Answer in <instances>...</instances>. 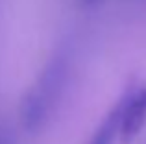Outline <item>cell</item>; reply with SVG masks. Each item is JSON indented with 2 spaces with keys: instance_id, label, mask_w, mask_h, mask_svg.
<instances>
[{
  "instance_id": "obj_5",
  "label": "cell",
  "mask_w": 146,
  "mask_h": 144,
  "mask_svg": "<svg viewBox=\"0 0 146 144\" xmlns=\"http://www.w3.org/2000/svg\"><path fill=\"white\" fill-rule=\"evenodd\" d=\"M85 2H89V4H93V2H96V0H85Z\"/></svg>"
},
{
  "instance_id": "obj_2",
  "label": "cell",
  "mask_w": 146,
  "mask_h": 144,
  "mask_svg": "<svg viewBox=\"0 0 146 144\" xmlns=\"http://www.w3.org/2000/svg\"><path fill=\"white\" fill-rule=\"evenodd\" d=\"M146 120V87L129 92L124 98V109L120 118V139L124 144L131 142L143 129Z\"/></svg>"
},
{
  "instance_id": "obj_3",
  "label": "cell",
  "mask_w": 146,
  "mask_h": 144,
  "mask_svg": "<svg viewBox=\"0 0 146 144\" xmlns=\"http://www.w3.org/2000/svg\"><path fill=\"white\" fill-rule=\"evenodd\" d=\"M126 98V96H124ZM124 98L117 104V107L106 116L102 124L98 126V129L94 131V135L91 137L89 144H113L117 133L120 131V118H122V109H124Z\"/></svg>"
},
{
  "instance_id": "obj_4",
  "label": "cell",
  "mask_w": 146,
  "mask_h": 144,
  "mask_svg": "<svg viewBox=\"0 0 146 144\" xmlns=\"http://www.w3.org/2000/svg\"><path fill=\"white\" fill-rule=\"evenodd\" d=\"M13 141V133H9L6 127H0V144H15Z\"/></svg>"
},
{
  "instance_id": "obj_1",
  "label": "cell",
  "mask_w": 146,
  "mask_h": 144,
  "mask_svg": "<svg viewBox=\"0 0 146 144\" xmlns=\"http://www.w3.org/2000/svg\"><path fill=\"white\" fill-rule=\"evenodd\" d=\"M67 76L68 63L65 57H54L52 63L43 70L41 78L32 87L22 104L21 118L28 131H37L48 122L65 90Z\"/></svg>"
}]
</instances>
